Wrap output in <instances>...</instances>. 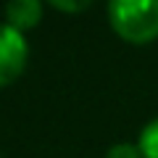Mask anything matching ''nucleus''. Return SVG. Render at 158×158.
<instances>
[{"instance_id": "nucleus-1", "label": "nucleus", "mask_w": 158, "mask_h": 158, "mask_svg": "<svg viewBox=\"0 0 158 158\" xmlns=\"http://www.w3.org/2000/svg\"><path fill=\"white\" fill-rule=\"evenodd\" d=\"M108 19L118 37L132 45H145L158 37V0H113Z\"/></svg>"}, {"instance_id": "nucleus-2", "label": "nucleus", "mask_w": 158, "mask_h": 158, "mask_svg": "<svg viewBox=\"0 0 158 158\" xmlns=\"http://www.w3.org/2000/svg\"><path fill=\"white\" fill-rule=\"evenodd\" d=\"M29 58V48L21 32L8 24H0V87L11 85L24 71Z\"/></svg>"}, {"instance_id": "nucleus-3", "label": "nucleus", "mask_w": 158, "mask_h": 158, "mask_svg": "<svg viewBox=\"0 0 158 158\" xmlns=\"http://www.w3.org/2000/svg\"><path fill=\"white\" fill-rule=\"evenodd\" d=\"M6 19H8V27H13L16 32L32 29L42 19V6L37 0H13L6 6Z\"/></svg>"}, {"instance_id": "nucleus-4", "label": "nucleus", "mask_w": 158, "mask_h": 158, "mask_svg": "<svg viewBox=\"0 0 158 158\" xmlns=\"http://www.w3.org/2000/svg\"><path fill=\"white\" fill-rule=\"evenodd\" d=\"M137 148H140L142 158H158V118H153L150 124L142 129Z\"/></svg>"}, {"instance_id": "nucleus-5", "label": "nucleus", "mask_w": 158, "mask_h": 158, "mask_svg": "<svg viewBox=\"0 0 158 158\" xmlns=\"http://www.w3.org/2000/svg\"><path fill=\"white\" fill-rule=\"evenodd\" d=\"M106 158H142V153H140V148H137V145L121 142V145H113L111 150H108Z\"/></svg>"}, {"instance_id": "nucleus-6", "label": "nucleus", "mask_w": 158, "mask_h": 158, "mask_svg": "<svg viewBox=\"0 0 158 158\" xmlns=\"http://www.w3.org/2000/svg\"><path fill=\"white\" fill-rule=\"evenodd\" d=\"M50 6L56 8V11H85L90 3H87V0H79V3H69V0H53Z\"/></svg>"}]
</instances>
